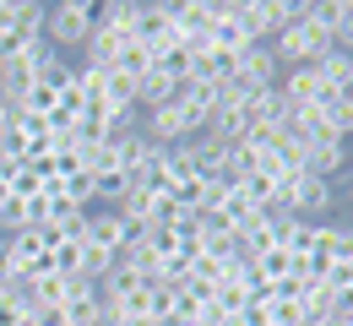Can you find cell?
<instances>
[{"label": "cell", "instance_id": "obj_7", "mask_svg": "<svg viewBox=\"0 0 353 326\" xmlns=\"http://www.w3.org/2000/svg\"><path fill=\"white\" fill-rule=\"evenodd\" d=\"M305 174H315V180H337V174H348V141H337V136H321V141H310V152H305Z\"/></svg>", "mask_w": 353, "mask_h": 326}, {"label": "cell", "instance_id": "obj_24", "mask_svg": "<svg viewBox=\"0 0 353 326\" xmlns=\"http://www.w3.org/2000/svg\"><path fill=\"white\" fill-rule=\"evenodd\" d=\"M348 207H353V174H348Z\"/></svg>", "mask_w": 353, "mask_h": 326}, {"label": "cell", "instance_id": "obj_20", "mask_svg": "<svg viewBox=\"0 0 353 326\" xmlns=\"http://www.w3.org/2000/svg\"><path fill=\"white\" fill-rule=\"evenodd\" d=\"M0 326H28V310H22L17 299H6V305H0Z\"/></svg>", "mask_w": 353, "mask_h": 326}, {"label": "cell", "instance_id": "obj_6", "mask_svg": "<svg viewBox=\"0 0 353 326\" xmlns=\"http://www.w3.org/2000/svg\"><path fill=\"white\" fill-rule=\"evenodd\" d=\"M250 44H256V39H250L245 22H239V0H218V22H212V33H207V49L223 54V60H239Z\"/></svg>", "mask_w": 353, "mask_h": 326}, {"label": "cell", "instance_id": "obj_10", "mask_svg": "<svg viewBox=\"0 0 353 326\" xmlns=\"http://www.w3.org/2000/svg\"><path fill=\"white\" fill-rule=\"evenodd\" d=\"M158 201H163V190H125V201H120L114 212H120V223L131 234H147L152 218H158Z\"/></svg>", "mask_w": 353, "mask_h": 326}, {"label": "cell", "instance_id": "obj_13", "mask_svg": "<svg viewBox=\"0 0 353 326\" xmlns=\"http://www.w3.org/2000/svg\"><path fill=\"white\" fill-rule=\"evenodd\" d=\"M0 185H6V201H22V207H28V201H39V196H44V174H39L33 163H17Z\"/></svg>", "mask_w": 353, "mask_h": 326}, {"label": "cell", "instance_id": "obj_9", "mask_svg": "<svg viewBox=\"0 0 353 326\" xmlns=\"http://www.w3.org/2000/svg\"><path fill=\"white\" fill-rule=\"evenodd\" d=\"M60 321L65 326H98V283L71 278L65 299H60Z\"/></svg>", "mask_w": 353, "mask_h": 326}, {"label": "cell", "instance_id": "obj_25", "mask_svg": "<svg viewBox=\"0 0 353 326\" xmlns=\"http://www.w3.org/2000/svg\"><path fill=\"white\" fill-rule=\"evenodd\" d=\"M60 326H65V321H60Z\"/></svg>", "mask_w": 353, "mask_h": 326}, {"label": "cell", "instance_id": "obj_2", "mask_svg": "<svg viewBox=\"0 0 353 326\" xmlns=\"http://www.w3.org/2000/svg\"><path fill=\"white\" fill-rule=\"evenodd\" d=\"M277 201H283V212H288V218L321 223V218L337 207V190L326 185V180H315V174H283V185H277Z\"/></svg>", "mask_w": 353, "mask_h": 326}, {"label": "cell", "instance_id": "obj_18", "mask_svg": "<svg viewBox=\"0 0 353 326\" xmlns=\"http://www.w3.org/2000/svg\"><path fill=\"white\" fill-rule=\"evenodd\" d=\"M109 272H114V256H109V250H92V245H82V278H88V283H103Z\"/></svg>", "mask_w": 353, "mask_h": 326}, {"label": "cell", "instance_id": "obj_21", "mask_svg": "<svg viewBox=\"0 0 353 326\" xmlns=\"http://www.w3.org/2000/svg\"><path fill=\"white\" fill-rule=\"evenodd\" d=\"M11 120H17V109H11V103H6V98H0V136H6V131H11Z\"/></svg>", "mask_w": 353, "mask_h": 326}, {"label": "cell", "instance_id": "obj_19", "mask_svg": "<svg viewBox=\"0 0 353 326\" xmlns=\"http://www.w3.org/2000/svg\"><path fill=\"white\" fill-rule=\"evenodd\" d=\"M17 11L22 0H0V39H17Z\"/></svg>", "mask_w": 353, "mask_h": 326}, {"label": "cell", "instance_id": "obj_12", "mask_svg": "<svg viewBox=\"0 0 353 326\" xmlns=\"http://www.w3.org/2000/svg\"><path fill=\"white\" fill-rule=\"evenodd\" d=\"M315 77H321V88H326V93H353V54H343V49H332V54H326V60H321V65H315Z\"/></svg>", "mask_w": 353, "mask_h": 326}, {"label": "cell", "instance_id": "obj_8", "mask_svg": "<svg viewBox=\"0 0 353 326\" xmlns=\"http://www.w3.org/2000/svg\"><path fill=\"white\" fill-rule=\"evenodd\" d=\"M136 234L120 223V212H88V239L82 245H92V250H109L114 261H120V250L131 245Z\"/></svg>", "mask_w": 353, "mask_h": 326}, {"label": "cell", "instance_id": "obj_1", "mask_svg": "<svg viewBox=\"0 0 353 326\" xmlns=\"http://www.w3.org/2000/svg\"><path fill=\"white\" fill-rule=\"evenodd\" d=\"M272 54L283 71H299V65H321L332 54V33L315 22V0H299V17L272 39Z\"/></svg>", "mask_w": 353, "mask_h": 326}, {"label": "cell", "instance_id": "obj_3", "mask_svg": "<svg viewBox=\"0 0 353 326\" xmlns=\"http://www.w3.org/2000/svg\"><path fill=\"white\" fill-rule=\"evenodd\" d=\"M92 17H98V6L92 0H60V6H49V22H44V44L60 54V49H82L92 33Z\"/></svg>", "mask_w": 353, "mask_h": 326}, {"label": "cell", "instance_id": "obj_23", "mask_svg": "<svg viewBox=\"0 0 353 326\" xmlns=\"http://www.w3.org/2000/svg\"><path fill=\"white\" fill-rule=\"evenodd\" d=\"M6 299H11V283H0V305H6Z\"/></svg>", "mask_w": 353, "mask_h": 326}, {"label": "cell", "instance_id": "obj_15", "mask_svg": "<svg viewBox=\"0 0 353 326\" xmlns=\"http://www.w3.org/2000/svg\"><path fill=\"white\" fill-rule=\"evenodd\" d=\"M174 88H179V82H169L163 71H147V77L136 82V109H158V103H169Z\"/></svg>", "mask_w": 353, "mask_h": 326}, {"label": "cell", "instance_id": "obj_14", "mask_svg": "<svg viewBox=\"0 0 353 326\" xmlns=\"http://www.w3.org/2000/svg\"><path fill=\"white\" fill-rule=\"evenodd\" d=\"M326 33H332V49L353 54V0H326Z\"/></svg>", "mask_w": 353, "mask_h": 326}, {"label": "cell", "instance_id": "obj_22", "mask_svg": "<svg viewBox=\"0 0 353 326\" xmlns=\"http://www.w3.org/2000/svg\"><path fill=\"white\" fill-rule=\"evenodd\" d=\"M120 326H158V321H152V316H125Z\"/></svg>", "mask_w": 353, "mask_h": 326}, {"label": "cell", "instance_id": "obj_17", "mask_svg": "<svg viewBox=\"0 0 353 326\" xmlns=\"http://www.w3.org/2000/svg\"><path fill=\"white\" fill-rule=\"evenodd\" d=\"M283 278H294V256H288V250H266V256H256V283L277 288Z\"/></svg>", "mask_w": 353, "mask_h": 326}, {"label": "cell", "instance_id": "obj_11", "mask_svg": "<svg viewBox=\"0 0 353 326\" xmlns=\"http://www.w3.org/2000/svg\"><path fill=\"white\" fill-rule=\"evenodd\" d=\"M315 250L332 267H348L353 261V223H315Z\"/></svg>", "mask_w": 353, "mask_h": 326}, {"label": "cell", "instance_id": "obj_16", "mask_svg": "<svg viewBox=\"0 0 353 326\" xmlns=\"http://www.w3.org/2000/svg\"><path fill=\"white\" fill-rule=\"evenodd\" d=\"M125 190H131L125 169H103V174H92V201H109V212L125 201Z\"/></svg>", "mask_w": 353, "mask_h": 326}, {"label": "cell", "instance_id": "obj_4", "mask_svg": "<svg viewBox=\"0 0 353 326\" xmlns=\"http://www.w3.org/2000/svg\"><path fill=\"white\" fill-rule=\"evenodd\" d=\"M141 125H147L141 136L158 141V147H185V141L201 136V114H196V109H185L179 98L158 103V109H147V120H141Z\"/></svg>", "mask_w": 353, "mask_h": 326}, {"label": "cell", "instance_id": "obj_5", "mask_svg": "<svg viewBox=\"0 0 353 326\" xmlns=\"http://www.w3.org/2000/svg\"><path fill=\"white\" fill-rule=\"evenodd\" d=\"M277 77H283V65H277L272 44H250L234 60V71H228V82H234L239 93H266V88H277Z\"/></svg>", "mask_w": 353, "mask_h": 326}]
</instances>
